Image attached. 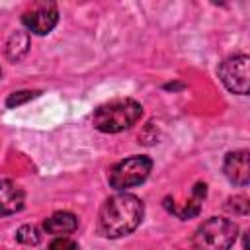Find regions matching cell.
<instances>
[{"label":"cell","instance_id":"obj_13","mask_svg":"<svg viewBox=\"0 0 250 250\" xmlns=\"http://www.w3.org/2000/svg\"><path fill=\"white\" fill-rule=\"evenodd\" d=\"M39 92H29V90H23V92H14V94H10L8 96V100H6V105L8 107H16V105H21V104H25L27 100H31V98H35Z\"/></svg>","mask_w":250,"mask_h":250},{"label":"cell","instance_id":"obj_11","mask_svg":"<svg viewBox=\"0 0 250 250\" xmlns=\"http://www.w3.org/2000/svg\"><path fill=\"white\" fill-rule=\"evenodd\" d=\"M29 49V35L25 31H14L6 45V55L10 61H20Z\"/></svg>","mask_w":250,"mask_h":250},{"label":"cell","instance_id":"obj_2","mask_svg":"<svg viewBox=\"0 0 250 250\" xmlns=\"http://www.w3.org/2000/svg\"><path fill=\"white\" fill-rule=\"evenodd\" d=\"M141 115H143V105L131 98H123L102 104L94 111L92 123L102 133H119L133 127L141 119Z\"/></svg>","mask_w":250,"mask_h":250},{"label":"cell","instance_id":"obj_15","mask_svg":"<svg viewBox=\"0 0 250 250\" xmlns=\"http://www.w3.org/2000/svg\"><path fill=\"white\" fill-rule=\"evenodd\" d=\"M230 203H234V205H227L229 211H234L236 215H246L248 213V199L244 195H236L234 199H230Z\"/></svg>","mask_w":250,"mask_h":250},{"label":"cell","instance_id":"obj_6","mask_svg":"<svg viewBox=\"0 0 250 250\" xmlns=\"http://www.w3.org/2000/svg\"><path fill=\"white\" fill-rule=\"evenodd\" d=\"M23 25L35 35H47L59 21V10L53 2H35L21 16Z\"/></svg>","mask_w":250,"mask_h":250},{"label":"cell","instance_id":"obj_8","mask_svg":"<svg viewBox=\"0 0 250 250\" xmlns=\"http://www.w3.org/2000/svg\"><path fill=\"white\" fill-rule=\"evenodd\" d=\"M205 195H207V186L199 182V184H195V186L191 188L189 199H186L184 203H174L170 197H164V207H166L172 215H176L178 219H191V217L199 215L201 203H203Z\"/></svg>","mask_w":250,"mask_h":250},{"label":"cell","instance_id":"obj_10","mask_svg":"<svg viewBox=\"0 0 250 250\" xmlns=\"http://www.w3.org/2000/svg\"><path fill=\"white\" fill-rule=\"evenodd\" d=\"M43 229L49 234L64 236V234L74 232L78 229V219L68 211H59V213H53L49 219L43 221Z\"/></svg>","mask_w":250,"mask_h":250},{"label":"cell","instance_id":"obj_3","mask_svg":"<svg viewBox=\"0 0 250 250\" xmlns=\"http://www.w3.org/2000/svg\"><path fill=\"white\" fill-rule=\"evenodd\" d=\"M238 236V227L234 221L225 217H211L201 223L193 234L195 250H230Z\"/></svg>","mask_w":250,"mask_h":250},{"label":"cell","instance_id":"obj_12","mask_svg":"<svg viewBox=\"0 0 250 250\" xmlns=\"http://www.w3.org/2000/svg\"><path fill=\"white\" fill-rule=\"evenodd\" d=\"M16 238H18V242H21L25 246H35V244H39L41 234H39V230L33 225H23V227L18 229Z\"/></svg>","mask_w":250,"mask_h":250},{"label":"cell","instance_id":"obj_7","mask_svg":"<svg viewBox=\"0 0 250 250\" xmlns=\"http://www.w3.org/2000/svg\"><path fill=\"white\" fill-rule=\"evenodd\" d=\"M250 152L248 150H232L225 156L223 172L234 186H246L250 182Z\"/></svg>","mask_w":250,"mask_h":250},{"label":"cell","instance_id":"obj_5","mask_svg":"<svg viewBox=\"0 0 250 250\" xmlns=\"http://www.w3.org/2000/svg\"><path fill=\"white\" fill-rule=\"evenodd\" d=\"M248 62H250V59L246 55H232L221 62L219 78L229 92L240 94V96L248 94V86H250Z\"/></svg>","mask_w":250,"mask_h":250},{"label":"cell","instance_id":"obj_4","mask_svg":"<svg viewBox=\"0 0 250 250\" xmlns=\"http://www.w3.org/2000/svg\"><path fill=\"white\" fill-rule=\"evenodd\" d=\"M152 170V160L148 156H129L121 162H117L109 170V186L115 189H129L139 184H143Z\"/></svg>","mask_w":250,"mask_h":250},{"label":"cell","instance_id":"obj_9","mask_svg":"<svg viewBox=\"0 0 250 250\" xmlns=\"http://www.w3.org/2000/svg\"><path fill=\"white\" fill-rule=\"evenodd\" d=\"M23 203H25L23 189L10 180H0V217L21 211Z\"/></svg>","mask_w":250,"mask_h":250},{"label":"cell","instance_id":"obj_16","mask_svg":"<svg viewBox=\"0 0 250 250\" xmlns=\"http://www.w3.org/2000/svg\"><path fill=\"white\" fill-rule=\"evenodd\" d=\"M0 74H2V70H0Z\"/></svg>","mask_w":250,"mask_h":250},{"label":"cell","instance_id":"obj_1","mask_svg":"<svg viewBox=\"0 0 250 250\" xmlns=\"http://www.w3.org/2000/svg\"><path fill=\"white\" fill-rule=\"evenodd\" d=\"M145 215L143 201L133 193H115L107 197L98 215V230L105 238H119L133 232Z\"/></svg>","mask_w":250,"mask_h":250},{"label":"cell","instance_id":"obj_14","mask_svg":"<svg viewBox=\"0 0 250 250\" xmlns=\"http://www.w3.org/2000/svg\"><path fill=\"white\" fill-rule=\"evenodd\" d=\"M49 250H78V244L74 240H70L68 236H57L49 244Z\"/></svg>","mask_w":250,"mask_h":250}]
</instances>
